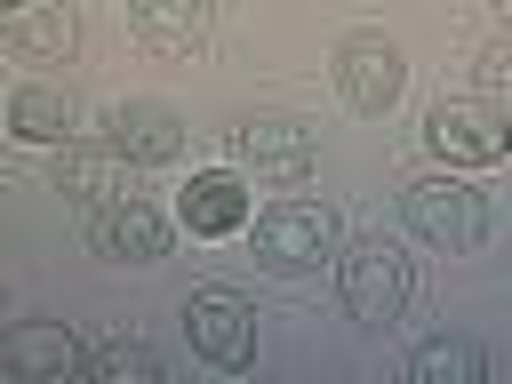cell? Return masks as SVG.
<instances>
[{
	"label": "cell",
	"instance_id": "1",
	"mask_svg": "<svg viewBox=\"0 0 512 384\" xmlns=\"http://www.w3.org/2000/svg\"><path fill=\"white\" fill-rule=\"evenodd\" d=\"M336 288H344V312L360 320V328H384V320H400L408 312V256H400V240H384V232H360V240H344L336 248Z\"/></svg>",
	"mask_w": 512,
	"mask_h": 384
},
{
	"label": "cell",
	"instance_id": "2",
	"mask_svg": "<svg viewBox=\"0 0 512 384\" xmlns=\"http://www.w3.org/2000/svg\"><path fill=\"white\" fill-rule=\"evenodd\" d=\"M400 216H408V232L424 240V248H440V256H472L480 240H488V200L448 168V176H416L408 192H400Z\"/></svg>",
	"mask_w": 512,
	"mask_h": 384
},
{
	"label": "cell",
	"instance_id": "3",
	"mask_svg": "<svg viewBox=\"0 0 512 384\" xmlns=\"http://www.w3.org/2000/svg\"><path fill=\"white\" fill-rule=\"evenodd\" d=\"M248 248H256V264H272V272H320V264H336L344 232H336V216H328L320 200H272V208L248 224Z\"/></svg>",
	"mask_w": 512,
	"mask_h": 384
},
{
	"label": "cell",
	"instance_id": "4",
	"mask_svg": "<svg viewBox=\"0 0 512 384\" xmlns=\"http://www.w3.org/2000/svg\"><path fill=\"white\" fill-rule=\"evenodd\" d=\"M424 144H432L448 168H496V160L512 152V120L488 112L480 96H440V104L424 112Z\"/></svg>",
	"mask_w": 512,
	"mask_h": 384
},
{
	"label": "cell",
	"instance_id": "5",
	"mask_svg": "<svg viewBox=\"0 0 512 384\" xmlns=\"http://www.w3.org/2000/svg\"><path fill=\"white\" fill-rule=\"evenodd\" d=\"M184 336L208 368H248L256 360V304L240 288H192L184 296Z\"/></svg>",
	"mask_w": 512,
	"mask_h": 384
},
{
	"label": "cell",
	"instance_id": "6",
	"mask_svg": "<svg viewBox=\"0 0 512 384\" xmlns=\"http://www.w3.org/2000/svg\"><path fill=\"white\" fill-rule=\"evenodd\" d=\"M400 88H408V64H400V48L384 32H344L336 40V96L352 112H392Z\"/></svg>",
	"mask_w": 512,
	"mask_h": 384
},
{
	"label": "cell",
	"instance_id": "7",
	"mask_svg": "<svg viewBox=\"0 0 512 384\" xmlns=\"http://www.w3.org/2000/svg\"><path fill=\"white\" fill-rule=\"evenodd\" d=\"M104 144H112L128 168H160V160L184 152V120H176L160 96H120V104H104Z\"/></svg>",
	"mask_w": 512,
	"mask_h": 384
},
{
	"label": "cell",
	"instance_id": "8",
	"mask_svg": "<svg viewBox=\"0 0 512 384\" xmlns=\"http://www.w3.org/2000/svg\"><path fill=\"white\" fill-rule=\"evenodd\" d=\"M80 336L64 328V320H16V328H0V376H16V384H64V376H80Z\"/></svg>",
	"mask_w": 512,
	"mask_h": 384
},
{
	"label": "cell",
	"instance_id": "9",
	"mask_svg": "<svg viewBox=\"0 0 512 384\" xmlns=\"http://www.w3.org/2000/svg\"><path fill=\"white\" fill-rule=\"evenodd\" d=\"M88 240H96V256H112V264H152V256L168 248V216H160L152 200L120 192V200L88 208Z\"/></svg>",
	"mask_w": 512,
	"mask_h": 384
},
{
	"label": "cell",
	"instance_id": "10",
	"mask_svg": "<svg viewBox=\"0 0 512 384\" xmlns=\"http://www.w3.org/2000/svg\"><path fill=\"white\" fill-rule=\"evenodd\" d=\"M232 160L256 168V176L304 184V176H312V128H296V120H240V128H232Z\"/></svg>",
	"mask_w": 512,
	"mask_h": 384
},
{
	"label": "cell",
	"instance_id": "11",
	"mask_svg": "<svg viewBox=\"0 0 512 384\" xmlns=\"http://www.w3.org/2000/svg\"><path fill=\"white\" fill-rule=\"evenodd\" d=\"M176 216H184V232H200V240H224V232H240V224H248V184H240L232 168H200V176L184 184Z\"/></svg>",
	"mask_w": 512,
	"mask_h": 384
},
{
	"label": "cell",
	"instance_id": "12",
	"mask_svg": "<svg viewBox=\"0 0 512 384\" xmlns=\"http://www.w3.org/2000/svg\"><path fill=\"white\" fill-rule=\"evenodd\" d=\"M72 88H56V80H24L16 96H8V136H24V144H72Z\"/></svg>",
	"mask_w": 512,
	"mask_h": 384
},
{
	"label": "cell",
	"instance_id": "13",
	"mask_svg": "<svg viewBox=\"0 0 512 384\" xmlns=\"http://www.w3.org/2000/svg\"><path fill=\"white\" fill-rule=\"evenodd\" d=\"M128 24H136L144 48L184 56V48L208 40V0H128Z\"/></svg>",
	"mask_w": 512,
	"mask_h": 384
},
{
	"label": "cell",
	"instance_id": "14",
	"mask_svg": "<svg viewBox=\"0 0 512 384\" xmlns=\"http://www.w3.org/2000/svg\"><path fill=\"white\" fill-rule=\"evenodd\" d=\"M8 48H16V56H48V64H64V56L80 48V24H72L64 0H24V8H8Z\"/></svg>",
	"mask_w": 512,
	"mask_h": 384
},
{
	"label": "cell",
	"instance_id": "15",
	"mask_svg": "<svg viewBox=\"0 0 512 384\" xmlns=\"http://www.w3.org/2000/svg\"><path fill=\"white\" fill-rule=\"evenodd\" d=\"M56 192L80 200V208L120 200V152H112V144H104V152H72V144H56Z\"/></svg>",
	"mask_w": 512,
	"mask_h": 384
},
{
	"label": "cell",
	"instance_id": "16",
	"mask_svg": "<svg viewBox=\"0 0 512 384\" xmlns=\"http://www.w3.org/2000/svg\"><path fill=\"white\" fill-rule=\"evenodd\" d=\"M408 384H488V352L472 336H432L408 352Z\"/></svg>",
	"mask_w": 512,
	"mask_h": 384
},
{
	"label": "cell",
	"instance_id": "17",
	"mask_svg": "<svg viewBox=\"0 0 512 384\" xmlns=\"http://www.w3.org/2000/svg\"><path fill=\"white\" fill-rule=\"evenodd\" d=\"M80 376H88V384H160L168 368H160V352H152V344L120 336V344H96V352L80 360Z\"/></svg>",
	"mask_w": 512,
	"mask_h": 384
},
{
	"label": "cell",
	"instance_id": "18",
	"mask_svg": "<svg viewBox=\"0 0 512 384\" xmlns=\"http://www.w3.org/2000/svg\"><path fill=\"white\" fill-rule=\"evenodd\" d=\"M480 104L512 120V40H496V48L480 56Z\"/></svg>",
	"mask_w": 512,
	"mask_h": 384
},
{
	"label": "cell",
	"instance_id": "19",
	"mask_svg": "<svg viewBox=\"0 0 512 384\" xmlns=\"http://www.w3.org/2000/svg\"><path fill=\"white\" fill-rule=\"evenodd\" d=\"M496 16H504V24H512V0H496Z\"/></svg>",
	"mask_w": 512,
	"mask_h": 384
},
{
	"label": "cell",
	"instance_id": "20",
	"mask_svg": "<svg viewBox=\"0 0 512 384\" xmlns=\"http://www.w3.org/2000/svg\"><path fill=\"white\" fill-rule=\"evenodd\" d=\"M8 8H24V0H0V16H8Z\"/></svg>",
	"mask_w": 512,
	"mask_h": 384
}]
</instances>
